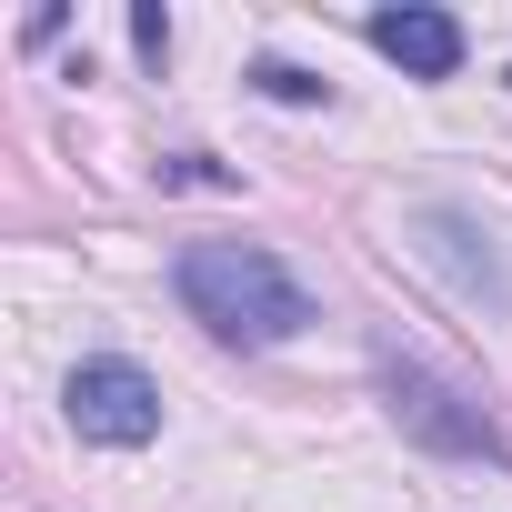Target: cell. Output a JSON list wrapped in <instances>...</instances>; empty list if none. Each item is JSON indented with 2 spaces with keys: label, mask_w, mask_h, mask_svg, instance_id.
I'll return each mask as SVG.
<instances>
[{
  "label": "cell",
  "mask_w": 512,
  "mask_h": 512,
  "mask_svg": "<svg viewBox=\"0 0 512 512\" xmlns=\"http://www.w3.org/2000/svg\"><path fill=\"white\" fill-rule=\"evenodd\" d=\"M171 292H181V312L211 332V342H231V352H272V342H302L322 312H312V292L272 262L262 241H191L181 262H171Z\"/></svg>",
  "instance_id": "cell-1"
},
{
  "label": "cell",
  "mask_w": 512,
  "mask_h": 512,
  "mask_svg": "<svg viewBox=\"0 0 512 512\" xmlns=\"http://www.w3.org/2000/svg\"><path fill=\"white\" fill-rule=\"evenodd\" d=\"M382 402H392L402 442H422V452H442V462H492V472H512V442L492 432V412H482L462 382H442L432 362L382 352Z\"/></svg>",
  "instance_id": "cell-2"
},
{
  "label": "cell",
  "mask_w": 512,
  "mask_h": 512,
  "mask_svg": "<svg viewBox=\"0 0 512 512\" xmlns=\"http://www.w3.org/2000/svg\"><path fill=\"white\" fill-rule=\"evenodd\" d=\"M61 412H71V432L101 442V452H141V442H161V382H151L141 362H121V352L71 362Z\"/></svg>",
  "instance_id": "cell-3"
},
{
  "label": "cell",
  "mask_w": 512,
  "mask_h": 512,
  "mask_svg": "<svg viewBox=\"0 0 512 512\" xmlns=\"http://www.w3.org/2000/svg\"><path fill=\"white\" fill-rule=\"evenodd\" d=\"M362 41L382 51V61H402V81H452L462 71V21L452 11H432V0H392V11H372L362 21Z\"/></svg>",
  "instance_id": "cell-4"
},
{
  "label": "cell",
  "mask_w": 512,
  "mask_h": 512,
  "mask_svg": "<svg viewBox=\"0 0 512 512\" xmlns=\"http://www.w3.org/2000/svg\"><path fill=\"white\" fill-rule=\"evenodd\" d=\"M412 231H422V262H432V272H442V282H452L462 302H492V312L512 302V282H502V262H492V251H482V231H472L462 211H422Z\"/></svg>",
  "instance_id": "cell-5"
},
{
  "label": "cell",
  "mask_w": 512,
  "mask_h": 512,
  "mask_svg": "<svg viewBox=\"0 0 512 512\" xmlns=\"http://www.w3.org/2000/svg\"><path fill=\"white\" fill-rule=\"evenodd\" d=\"M241 81L262 91V101H292V111H332V81H322V71H302V61H251Z\"/></svg>",
  "instance_id": "cell-6"
},
{
  "label": "cell",
  "mask_w": 512,
  "mask_h": 512,
  "mask_svg": "<svg viewBox=\"0 0 512 512\" xmlns=\"http://www.w3.org/2000/svg\"><path fill=\"white\" fill-rule=\"evenodd\" d=\"M161 181H171V191H241V171H221L211 151H171V161H161Z\"/></svg>",
  "instance_id": "cell-7"
},
{
  "label": "cell",
  "mask_w": 512,
  "mask_h": 512,
  "mask_svg": "<svg viewBox=\"0 0 512 512\" xmlns=\"http://www.w3.org/2000/svg\"><path fill=\"white\" fill-rule=\"evenodd\" d=\"M131 51H141L151 71L171 61V11H161V0H141V11H131Z\"/></svg>",
  "instance_id": "cell-8"
},
{
  "label": "cell",
  "mask_w": 512,
  "mask_h": 512,
  "mask_svg": "<svg viewBox=\"0 0 512 512\" xmlns=\"http://www.w3.org/2000/svg\"><path fill=\"white\" fill-rule=\"evenodd\" d=\"M502 91H512V71H502Z\"/></svg>",
  "instance_id": "cell-9"
}]
</instances>
